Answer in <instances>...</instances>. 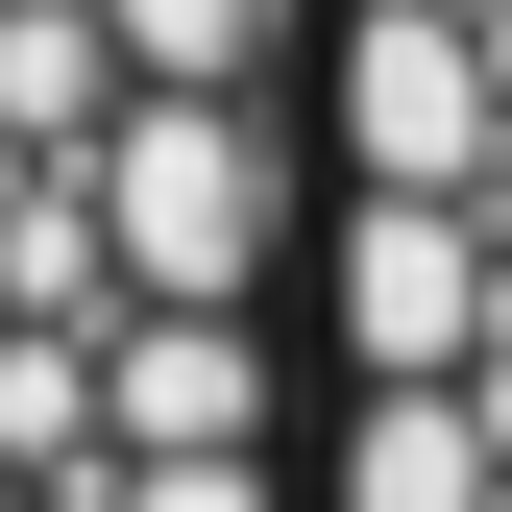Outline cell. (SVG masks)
Instances as JSON below:
<instances>
[{"label": "cell", "instance_id": "cell-1", "mask_svg": "<svg viewBox=\"0 0 512 512\" xmlns=\"http://www.w3.org/2000/svg\"><path fill=\"white\" fill-rule=\"evenodd\" d=\"M98 244H122V317H269V269H293V98H122L98 122Z\"/></svg>", "mask_w": 512, "mask_h": 512}, {"label": "cell", "instance_id": "cell-2", "mask_svg": "<svg viewBox=\"0 0 512 512\" xmlns=\"http://www.w3.org/2000/svg\"><path fill=\"white\" fill-rule=\"evenodd\" d=\"M317 122H342V196H512V49H488V0H342L317 25Z\"/></svg>", "mask_w": 512, "mask_h": 512}, {"label": "cell", "instance_id": "cell-3", "mask_svg": "<svg viewBox=\"0 0 512 512\" xmlns=\"http://www.w3.org/2000/svg\"><path fill=\"white\" fill-rule=\"evenodd\" d=\"M317 342H342V391H488V342H512L488 196H342L317 220Z\"/></svg>", "mask_w": 512, "mask_h": 512}, {"label": "cell", "instance_id": "cell-4", "mask_svg": "<svg viewBox=\"0 0 512 512\" xmlns=\"http://www.w3.org/2000/svg\"><path fill=\"white\" fill-rule=\"evenodd\" d=\"M293 342L269 317H98V464H269Z\"/></svg>", "mask_w": 512, "mask_h": 512}, {"label": "cell", "instance_id": "cell-5", "mask_svg": "<svg viewBox=\"0 0 512 512\" xmlns=\"http://www.w3.org/2000/svg\"><path fill=\"white\" fill-rule=\"evenodd\" d=\"M317 512H512L488 391H342V439H317Z\"/></svg>", "mask_w": 512, "mask_h": 512}, {"label": "cell", "instance_id": "cell-6", "mask_svg": "<svg viewBox=\"0 0 512 512\" xmlns=\"http://www.w3.org/2000/svg\"><path fill=\"white\" fill-rule=\"evenodd\" d=\"M98 25H122V74H147V98H293L317 0H98Z\"/></svg>", "mask_w": 512, "mask_h": 512}, {"label": "cell", "instance_id": "cell-7", "mask_svg": "<svg viewBox=\"0 0 512 512\" xmlns=\"http://www.w3.org/2000/svg\"><path fill=\"white\" fill-rule=\"evenodd\" d=\"M98 512H293V464H98Z\"/></svg>", "mask_w": 512, "mask_h": 512}, {"label": "cell", "instance_id": "cell-8", "mask_svg": "<svg viewBox=\"0 0 512 512\" xmlns=\"http://www.w3.org/2000/svg\"><path fill=\"white\" fill-rule=\"evenodd\" d=\"M488 49H512V0H488Z\"/></svg>", "mask_w": 512, "mask_h": 512}, {"label": "cell", "instance_id": "cell-9", "mask_svg": "<svg viewBox=\"0 0 512 512\" xmlns=\"http://www.w3.org/2000/svg\"><path fill=\"white\" fill-rule=\"evenodd\" d=\"M488 244H512V196H488Z\"/></svg>", "mask_w": 512, "mask_h": 512}]
</instances>
